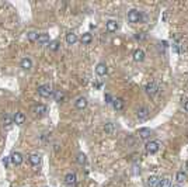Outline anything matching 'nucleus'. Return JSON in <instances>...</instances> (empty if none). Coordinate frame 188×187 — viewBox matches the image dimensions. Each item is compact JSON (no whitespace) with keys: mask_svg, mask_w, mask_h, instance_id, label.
<instances>
[{"mask_svg":"<svg viewBox=\"0 0 188 187\" xmlns=\"http://www.w3.org/2000/svg\"><path fill=\"white\" fill-rule=\"evenodd\" d=\"M128 21L132 24H136V23H140L142 21V13L136 9H132V10L128 11Z\"/></svg>","mask_w":188,"mask_h":187,"instance_id":"nucleus-1","label":"nucleus"},{"mask_svg":"<svg viewBox=\"0 0 188 187\" xmlns=\"http://www.w3.org/2000/svg\"><path fill=\"white\" fill-rule=\"evenodd\" d=\"M38 94H40L41 97H44V99H48V97H51L53 94V90L49 84H41V86L38 87Z\"/></svg>","mask_w":188,"mask_h":187,"instance_id":"nucleus-2","label":"nucleus"},{"mask_svg":"<svg viewBox=\"0 0 188 187\" xmlns=\"http://www.w3.org/2000/svg\"><path fill=\"white\" fill-rule=\"evenodd\" d=\"M136 117H138L139 121H146L150 117V110L148 107H140V108L136 110Z\"/></svg>","mask_w":188,"mask_h":187,"instance_id":"nucleus-3","label":"nucleus"},{"mask_svg":"<svg viewBox=\"0 0 188 187\" xmlns=\"http://www.w3.org/2000/svg\"><path fill=\"white\" fill-rule=\"evenodd\" d=\"M145 92H146L148 96L155 97L156 94L159 93V87H157V84H156L155 82H149V83H146V86H145Z\"/></svg>","mask_w":188,"mask_h":187,"instance_id":"nucleus-4","label":"nucleus"},{"mask_svg":"<svg viewBox=\"0 0 188 187\" xmlns=\"http://www.w3.org/2000/svg\"><path fill=\"white\" fill-rule=\"evenodd\" d=\"M159 149H160V142L159 141H150V142H148L146 144V150H148V154H156V152H159Z\"/></svg>","mask_w":188,"mask_h":187,"instance_id":"nucleus-5","label":"nucleus"},{"mask_svg":"<svg viewBox=\"0 0 188 187\" xmlns=\"http://www.w3.org/2000/svg\"><path fill=\"white\" fill-rule=\"evenodd\" d=\"M33 113L35 114V115H38V117H42V115H45L46 113H48V108H46V106H44V104H35V106H33Z\"/></svg>","mask_w":188,"mask_h":187,"instance_id":"nucleus-6","label":"nucleus"},{"mask_svg":"<svg viewBox=\"0 0 188 187\" xmlns=\"http://www.w3.org/2000/svg\"><path fill=\"white\" fill-rule=\"evenodd\" d=\"M159 181H160V177L157 176H149L145 181V186L146 187H157L159 186Z\"/></svg>","mask_w":188,"mask_h":187,"instance_id":"nucleus-7","label":"nucleus"},{"mask_svg":"<svg viewBox=\"0 0 188 187\" xmlns=\"http://www.w3.org/2000/svg\"><path fill=\"white\" fill-rule=\"evenodd\" d=\"M36 42L40 44V45H49V44H51V38H49V35H48L46 33L38 34V40H36Z\"/></svg>","mask_w":188,"mask_h":187,"instance_id":"nucleus-8","label":"nucleus"},{"mask_svg":"<svg viewBox=\"0 0 188 187\" xmlns=\"http://www.w3.org/2000/svg\"><path fill=\"white\" fill-rule=\"evenodd\" d=\"M10 159H11V162H13V165H16V166L23 163V155H21L20 152H13Z\"/></svg>","mask_w":188,"mask_h":187,"instance_id":"nucleus-9","label":"nucleus"},{"mask_svg":"<svg viewBox=\"0 0 188 187\" xmlns=\"http://www.w3.org/2000/svg\"><path fill=\"white\" fill-rule=\"evenodd\" d=\"M107 72H108V68H107V65L104 62H101V64H98L96 66V73L98 76H106Z\"/></svg>","mask_w":188,"mask_h":187,"instance_id":"nucleus-10","label":"nucleus"},{"mask_svg":"<svg viewBox=\"0 0 188 187\" xmlns=\"http://www.w3.org/2000/svg\"><path fill=\"white\" fill-rule=\"evenodd\" d=\"M13 121L17 124V125H23L24 121H25V114L21 113V111H17L16 114H14V118Z\"/></svg>","mask_w":188,"mask_h":187,"instance_id":"nucleus-11","label":"nucleus"},{"mask_svg":"<svg viewBox=\"0 0 188 187\" xmlns=\"http://www.w3.org/2000/svg\"><path fill=\"white\" fill-rule=\"evenodd\" d=\"M75 107H76L77 110H83V108H86L87 107V99L86 97H79V99L75 101Z\"/></svg>","mask_w":188,"mask_h":187,"instance_id":"nucleus-12","label":"nucleus"},{"mask_svg":"<svg viewBox=\"0 0 188 187\" xmlns=\"http://www.w3.org/2000/svg\"><path fill=\"white\" fill-rule=\"evenodd\" d=\"M150 134H152V131L149 130V128H140V130L138 131L139 138H140V139H143V141L149 139V138H150Z\"/></svg>","mask_w":188,"mask_h":187,"instance_id":"nucleus-13","label":"nucleus"},{"mask_svg":"<svg viewBox=\"0 0 188 187\" xmlns=\"http://www.w3.org/2000/svg\"><path fill=\"white\" fill-rule=\"evenodd\" d=\"M76 180H77V177H76V173H67L66 176H65V183L69 184V186H75L76 184Z\"/></svg>","mask_w":188,"mask_h":187,"instance_id":"nucleus-14","label":"nucleus"},{"mask_svg":"<svg viewBox=\"0 0 188 187\" xmlns=\"http://www.w3.org/2000/svg\"><path fill=\"white\" fill-rule=\"evenodd\" d=\"M106 28L108 33H115V31L118 30V23H117L115 20H108L106 24Z\"/></svg>","mask_w":188,"mask_h":187,"instance_id":"nucleus-15","label":"nucleus"},{"mask_svg":"<svg viewBox=\"0 0 188 187\" xmlns=\"http://www.w3.org/2000/svg\"><path fill=\"white\" fill-rule=\"evenodd\" d=\"M143 59H145V52H143V49H136L135 52H133V60H135V62H143Z\"/></svg>","mask_w":188,"mask_h":187,"instance_id":"nucleus-16","label":"nucleus"},{"mask_svg":"<svg viewBox=\"0 0 188 187\" xmlns=\"http://www.w3.org/2000/svg\"><path fill=\"white\" fill-rule=\"evenodd\" d=\"M20 66L23 68L24 70H30L31 68H33V62H31L30 58H23L20 62Z\"/></svg>","mask_w":188,"mask_h":187,"instance_id":"nucleus-17","label":"nucleus"},{"mask_svg":"<svg viewBox=\"0 0 188 187\" xmlns=\"http://www.w3.org/2000/svg\"><path fill=\"white\" fill-rule=\"evenodd\" d=\"M66 42L67 45H75L77 42V35L75 33H67L66 34Z\"/></svg>","mask_w":188,"mask_h":187,"instance_id":"nucleus-18","label":"nucleus"},{"mask_svg":"<svg viewBox=\"0 0 188 187\" xmlns=\"http://www.w3.org/2000/svg\"><path fill=\"white\" fill-rule=\"evenodd\" d=\"M80 41H82L83 45H89V44H91V41H93V35L90 33H84L82 35V38H80Z\"/></svg>","mask_w":188,"mask_h":187,"instance_id":"nucleus-19","label":"nucleus"},{"mask_svg":"<svg viewBox=\"0 0 188 187\" xmlns=\"http://www.w3.org/2000/svg\"><path fill=\"white\" fill-rule=\"evenodd\" d=\"M104 131H106V134H108V135H112V134L117 131V127L114 123H108L104 125Z\"/></svg>","mask_w":188,"mask_h":187,"instance_id":"nucleus-20","label":"nucleus"},{"mask_svg":"<svg viewBox=\"0 0 188 187\" xmlns=\"http://www.w3.org/2000/svg\"><path fill=\"white\" fill-rule=\"evenodd\" d=\"M112 107H114V108H115V110H122V108H124V100H122V99H114V100H112Z\"/></svg>","mask_w":188,"mask_h":187,"instance_id":"nucleus-21","label":"nucleus"},{"mask_svg":"<svg viewBox=\"0 0 188 187\" xmlns=\"http://www.w3.org/2000/svg\"><path fill=\"white\" fill-rule=\"evenodd\" d=\"M175 180H177V183H184L185 180H187V173H184L182 170L177 172V174H175Z\"/></svg>","mask_w":188,"mask_h":187,"instance_id":"nucleus-22","label":"nucleus"},{"mask_svg":"<svg viewBox=\"0 0 188 187\" xmlns=\"http://www.w3.org/2000/svg\"><path fill=\"white\" fill-rule=\"evenodd\" d=\"M30 162L33 166H40L41 165V156L40 155H31L30 156Z\"/></svg>","mask_w":188,"mask_h":187,"instance_id":"nucleus-23","label":"nucleus"},{"mask_svg":"<svg viewBox=\"0 0 188 187\" xmlns=\"http://www.w3.org/2000/svg\"><path fill=\"white\" fill-rule=\"evenodd\" d=\"M53 99H55V101L60 103V101L65 100V93H63L62 90H56L55 93H53Z\"/></svg>","mask_w":188,"mask_h":187,"instance_id":"nucleus-24","label":"nucleus"},{"mask_svg":"<svg viewBox=\"0 0 188 187\" xmlns=\"http://www.w3.org/2000/svg\"><path fill=\"white\" fill-rule=\"evenodd\" d=\"M157 187H171V180L168 177H164V179H160Z\"/></svg>","mask_w":188,"mask_h":187,"instance_id":"nucleus-25","label":"nucleus"},{"mask_svg":"<svg viewBox=\"0 0 188 187\" xmlns=\"http://www.w3.org/2000/svg\"><path fill=\"white\" fill-rule=\"evenodd\" d=\"M27 38H28V41H31V42H35V41L38 40V33H35V31H30V33L27 34Z\"/></svg>","mask_w":188,"mask_h":187,"instance_id":"nucleus-26","label":"nucleus"},{"mask_svg":"<svg viewBox=\"0 0 188 187\" xmlns=\"http://www.w3.org/2000/svg\"><path fill=\"white\" fill-rule=\"evenodd\" d=\"M77 163H79V165H84V163H86V155H84V154H79V155H77Z\"/></svg>","mask_w":188,"mask_h":187,"instance_id":"nucleus-27","label":"nucleus"},{"mask_svg":"<svg viewBox=\"0 0 188 187\" xmlns=\"http://www.w3.org/2000/svg\"><path fill=\"white\" fill-rule=\"evenodd\" d=\"M49 48L52 51H58V49H59V41H51Z\"/></svg>","mask_w":188,"mask_h":187,"instance_id":"nucleus-28","label":"nucleus"},{"mask_svg":"<svg viewBox=\"0 0 188 187\" xmlns=\"http://www.w3.org/2000/svg\"><path fill=\"white\" fill-rule=\"evenodd\" d=\"M3 125H6V128H9L11 125V118L9 117V115H6L4 117V120H3Z\"/></svg>","mask_w":188,"mask_h":187,"instance_id":"nucleus-29","label":"nucleus"},{"mask_svg":"<svg viewBox=\"0 0 188 187\" xmlns=\"http://www.w3.org/2000/svg\"><path fill=\"white\" fill-rule=\"evenodd\" d=\"M106 101L108 104H112V97H111V94H108V93L106 94Z\"/></svg>","mask_w":188,"mask_h":187,"instance_id":"nucleus-30","label":"nucleus"},{"mask_svg":"<svg viewBox=\"0 0 188 187\" xmlns=\"http://www.w3.org/2000/svg\"><path fill=\"white\" fill-rule=\"evenodd\" d=\"M3 163H4V166H9V163H10V158H4Z\"/></svg>","mask_w":188,"mask_h":187,"instance_id":"nucleus-31","label":"nucleus"},{"mask_svg":"<svg viewBox=\"0 0 188 187\" xmlns=\"http://www.w3.org/2000/svg\"><path fill=\"white\" fill-rule=\"evenodd\" d=\"M145 37H146L145 34H140V35H135L136 40H145Z\"/></svg>","mask_w":188,"mask_h":187,"instance_id":"nucleus-32","label":"nucleus"},{"mask_svg":"<svg viewBox=\"0 0 188 187\" xmlns=\"http://www.w3.org/2000/svg\"><path fill=\"white\" fill-rule=\"evenodd\" d=\"M184 108H185V111H188V100L184 103Z\"/></svg>","mask_w":188,"mask_h":187,"instance_id":"nucleus-33","label":"nucleus"},{"mask_svg":"<svg viewBox=\"0 0 188 187\" xmlns=\"http://www.w3.org/2000/svg\"><path fill=\"white\" fill-rule=\"evenodd\" d=\"M185 167H187V169H188V160H187V163H185Z\"/></svg>","mask_w":188,"mask_h":187,"instance_id":"nucleus-34","label":"nucleus"},{"mask_svg":"<svg viewBox=\"0 0 188 187\" xmlns=\"http://www.w3.org/2000/svg\"><path fill=\"white\" fill-rule=\"evenodd\" d=\"M173 187H178V186H173Z\"/></svg>","mask_w":188,"mask_h":187,"instance_id":"nucleus-35","label":"nucleus"}]
</instances>
